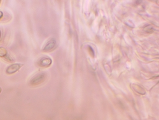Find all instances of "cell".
Wrapping results in <instances>:
<instances>
[{"instance_id": "30bf717a", "label": "cell", "mask_w": 159, "mask_h": 120, "mask_svg": "<svg viewBox=\"0 0 159 120\" xmlns=\"http://www.w3.org/2000/svg\"><path fill=\"white\" fill-rule=\"evenodd\" d=\"M1 91H2V89H1V87H0V93L1 92Z\"/></svg>"}, {"instance_id": "277c9868", "label": "cell", "mask_w": 159, "mask_h": 120, "mask_svg": "<svg viewBox=\"0 0 159 120\" xmlns=\"http://www.w3.org/2000/svg\"><path fill=\"white\" fill-rule=\"evenodd\" d=\"M56 40L54 38H52L45 44L43 48V51L44 52H48L51 51L52 50L56 47Z\"/></svg>"}, {"instance_id": "8992f818", "label": "cell", "mask_w": 159, "mask_h": 120, "mask_svg": "<svg viewBox=\"0 0 159 120\" xmlns=\"http://www.w3.org/2000/svg\"><path fill=\"white\" fill-rule=\"evenodd\" d=\"M133 88L139 94H143H143H146L145 90L144 89V88H143L142 87H141L140 86H139V85L134 84L133 85Z\"/></svg>"}, {"instance_id": "52a82bcc", "label": "cell", "mask_w": 159, "mask_h": 120, "mask_svg": "<svg viewBox=\"0 0 159 120\" xmlns=\"http://www.w3.org/2000/svg\"><path fill=\"white\" fill-rule=\"evenodd\" d=\"M144 30L148 33H152L155 31V28H154L153 26H152V25H147L145 28H144Z\"/></svg>"}, {"instance_id": "9c48e42d", "label": "cell", "mask_w": 159, "mask_h": 120, "mask_svg": "<svg viewBox=\"0 0 159 120\" xmlns=\"http://www.w3.org/2000/svg\"><path fill=\"white\" fill-rule=\"evenodd\" d=\"M1 30H0V39H1Z\"/></svg>"}, {"instance_id": "5b68a950", "label": "cell", "mask_w": 159, "mask_h": 120, "mask_svg": "<svg viewBox=\"0 0 159 120\" xmlns=\"http://www.w3.org/2000/svg\"><path fill=\"white\" fill-rule=\"evenodd\" d=\"M0 57L4 58V59L7 60L8 62H13V60H12L8 56V53L7 49H5L3 47H0Z\"/></svg>"}, {"instance_id": "3957f363", "label": "cell", "mask_w": 159, "mask_h": 120, "mask_svg": "<svg viewBox=\"0 0 159 120\" xmlns=\"http://www.w3.org/2000/svg\"><path fill=\"white\" fill-rule=\"evenodd\" d=\"M23 66V64H20V63H14L8 66L6 70V73L7 74H13L17 72V71L19 70V69L21 68Z\"/></svg>"}, {"instance_id": "8fae6325", "label": "cell", "mask_w": 159, "mask_h": 120, "mask_svg": "<svg viewBox=\"0 0 159 120\" xmlns=\"http://www.w3.org/2000/svg\"><path fill=\"white\" fill-rule=\"evenodd\" d=\"M0 3H1V1H0Z\"/></svg>"}, {"instance_id": "ba28073f", "label": "cell", "mask_w": 159, "mask_h": 120, "mask_svg": "<svg viewBox=\"0 0 159 120\" xmlns=\"http://www.w3.org/2000/svg\"><path fill=\"white\" fill-rule=\"evenodd\" d=\"M3 16V12H2L1 11H0V19L2 18Z\"/></svg>"}, {"instance_id": "7a4b0ae2", "label": "cell", "mask_w": 159, "mask_h": 120, "mask_svg": "<svg viewBox=\"0 0 159 120\" xmlns=\"http://www.w3.org/2000/svg\"><path fill=\"white\" fill-rule=\"evenodd\" d=\"M52 60L48 56H43L38 59V64L41 67H48L52 64Z\"/></svg>"}, {"instance_id": "6da1fadb", "label": "cell", "mask_w": 159, "mask_h": 120, "mask_svg": "<svg viewBox=\"0 0 159 120\" xmlns=\"http://www.w3.org/2000/svg\"><path fill=\"white\" fill-rule=\"evenodd\" d=\"M47 75L45 72H39L33 76L29 81V84L31 86H37L43 83L47 79Z\"/></svg>"}]
</instances>
